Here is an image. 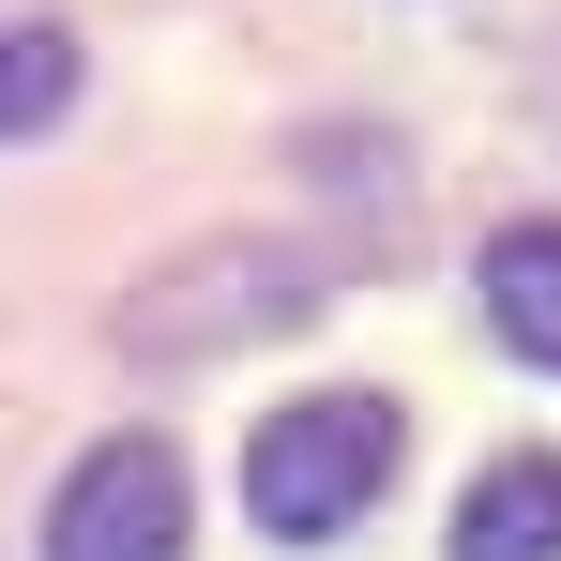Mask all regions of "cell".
I'll use <instances>...</instances> for the list:
<instances>
[{"label":"cell","mask_w":561,"mask_h":561,"mask_svg":"<svg viewBox=\"0 0 561 561\" xmlns=\"http://www.w3.org/2000/svg\"><path fill=\"white\" fill-rule=\"evenodd\" d=\"M288 319H319V259H288V243H197V259H168L122 304V350L137 365H213L243 334H288Z\"/></svg>","instance_id":"2"},{"label":"cell","mask_w":561,"mask_h":561,"mask_svg":"<svg viewBox=\"0 0 561 561\" xmlns=\"http://www.w3.org/2000/svg\"><path fill=\"white\" fill-rule=\"evenodd\" d=\"M46 561H183V456L168 440H92L46 501Z\"/></svg>","instance_id":"3"},{"label":"cell","mask_w":561,"mask_h":561,"mask_svg":"<svg viewBox=\"0 0 561 561\" xmlns=\"http://www.w3.org/2000/svg\"><path fill=\"white\" fill-rule=\"evenodd\" d=\"M61 92H77V46H61V31H31V15H0V137L61 122Z\"/></svg>","instance_id":"6"},{"label":"cell","mask_w":561,"mask_h":561,"mask_svg":"<svg viewBox=\"0 0 561 561\" xmlns=\"http://www.w3.org/2000/svg\"><path fill=\"white\" fill-rule=\"evenodd\" d=\"M485 319L516 365H561V228H501L485 243Z\"/></svg>","instance_id":"5"},{"label":"cell","mask_w":561,"mask_h":561,"mask_svg":"<svg viewBox=\"0 0 561 561\" xmlns=\"http://www.w3.org/2000/svg\"><path fill=\"white\" fill-rule=\"evenodd\" d=\"M456 561H561V456H501L456 501Z\"/></svg>","instance_id":"4"},{"label":"cell","mask_w":561,"mask_h":561,"mask_svg":"<svg viewBox=\"0 0 561 561\" xmlns=\"http://www.w3.org/2000/svg\"><path fill=\"white\" fill-rule=\"evenodd\" d=\"M394 440H410L394 394H304V410H274V425L243 440V501H259V531H274V547H334L379 485H394Z\"/></svg>","instance_id":"1"}]
</instances>
